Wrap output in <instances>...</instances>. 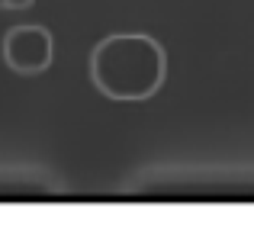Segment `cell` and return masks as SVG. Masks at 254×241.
Segmentation results:
<instances>
[{"mask_svg":"<svg viewBox=\"0 0 254 241\" xmlns=\"http://www.w3.org/2000/svg\"><path fill=\"white\" fill-rule=\"evenodd\" d=\"M168 55L151 36H110L90 52V80L110 100H148L161 90Z\"/></svg>","mask_w":254,"mask_h":241,"instance_id":"6da1fadb","label":"cell"},{"mask_svg":"<svg viewBox=\"0 0 254 241\" xmlns=\"http://www.w3.org/2000/svg\"><path fill=\"white\" fill-rule=\"evenodd\" d=\"M55 58V39L45 26L36 23H19L13 29H6L3 36V61L16 74H42Z\"/></svg>","mask_w":254,"mask_h":241,"instance_id":"7a4b0ae2","label":"cell"},{"mask_svg":"<svg viewBox=\"0 0 254 241\" xmlns=\"http://www.w3.org/2000/svg\"><path fill=\"white\" fill-rule=\"evenodd\" d=\"M32 3H36V0H0V10H13V13H19V10H29Z\"/></svg>","mask_w":254,"mask_h":241,"instance_id":"3957f363","label":"cell"}]
</instances>
